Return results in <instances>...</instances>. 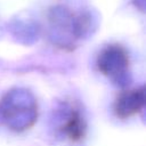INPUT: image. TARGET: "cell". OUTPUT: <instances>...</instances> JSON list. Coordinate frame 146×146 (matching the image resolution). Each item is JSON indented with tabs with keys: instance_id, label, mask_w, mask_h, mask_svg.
I'll return each instance as SVG.
<instances>
[{
	"instance_id": "obj_1",
	"label": "cell",
	"mask_w": 146,
	"mask_h": 146,
	"mask_svg": "<svg viewBox=\"0 0 146 146\" xmlns=\"http://www.w3.org/2000/svg\"><path fill=\"white\" fill-rule=\"evenodd\" d=\"M129 59L125 51L119 46H111L103 50L98 57V67L105 75L115 79L127 72Z\"/></svg>"
},
{
	"instance_id": "obj_3",
	"label": "cell",
	"mask_w": 146,
	"mask_h": 146,
	"mask_svg": "<svg viewBox=\"0 0 146 146\" xmlns=\"http://www.w3.org/2000/svg\"><path fill=\"white\" fill-rule=\"evenodd\" d=\"M63 131L73 141L83 138L86 132V123L79 111L72 110L70 112L65 120V123L63 124Z\"/></svg>"
},
{
	"instance_id": "obj_2",
	"label": "cell",
	"mask_w": 146,
	"mask_h": 146,
	"mask_svg": "<svg viewBox=\"0 0 146 146\" xmlns=\"http://www.w3.org/2000/svg\"><path fill=\"white\" fill-rule=\"evenodd\" d=\"M145 104V92L143 88L127 90L122 92L114 105V111L119 117L127 119L138 113Z\"/></svg>"
}]
</instances>
